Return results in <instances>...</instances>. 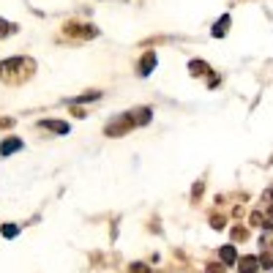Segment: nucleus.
I'll use <instances>...</instances> for the list:
<instances>
[{
	"label": "nucleus",
	"mask_w": 273,
	"mask_h": 273,
	"mask_svg": "<svg viewBox=\"0 0 273 273\" xmlns=\"http://www.w3.org/2000/svg\"><path fill=\"white\" fill-rule=\"evenodd\" d=\"M22 148V139H6V142L0 145V153H3V156H11L14 150H20Z\"/></svg>",
	"instance_id": "f257e3e1"
},
{
	"label": "nucleus",
	"mask_w": 273,
	"mask_h": 273,
	"mask_svg": "<svg viewBox=\"0 0 273 273\" xmlns=\"http://www.w3.org/2000/svg\"><path fill=\"white\" fill-rule=\"evenodd\" d=\"M0 232H3L6 238H17V235H20V227H14V224H6V227H3V230H0Z\"/></svg>",
	"instance_id": "7ed1b4c3"
},
{
	"label": "nucleus",
	"mask_w": 273,
	"mask_h": 273,
	"mask_svg": "<svg viewBox=\"0 0 273 273\" xmlns=\"http://www.w3.org/2000/svg\"><path fill=\"white\" fill-rule=\"evenodd\" d=\"M232 254H235V252H232L230 246H227V249H221V259H224V262H232V259H235Z\"/></svg>",
	"instance_id": "20e7f679"
},
{
	"label": "nucleus",
	"mask_w": 273,
	"mask_h": 273,
	"mask_svg": "<svg viewBox=\"0 0 273 273\" xmlns=\"http://www.w3.org/2000/svg\"><path fill=\"white\" fill-rule=\"evenodd\" d=\"M41 126H47V129H52V131H60V134L68 131V123H63V120H44Z\"/></svg>",
	"instance_id": "f03ea898"
}]
</instances>
